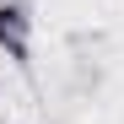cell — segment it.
Segmentation results:
<instances>
[{"label":"cell","instance_id":"cell-1","mask_svg":"<svg viewBox=\"0 0 124 124\" xmlns=\"http://www.w3.org/2000/svg\"><path fill=\"white\" fill-rule=\"evenodd\" d=\"M0 54L11 65H32V6L27 0H0Z\"/></svg>","mask_w":124,"mask_h":124}]
</instances>
